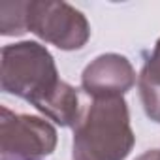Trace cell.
<instances>
[{
    "label": "cell",
    "mask_w": 160,
    "mask_h": 160,
    "mask_svg": "<svg viewBox=\"0 0 160 160\" xmlns=\"http://www.w3.org/2000/svg\"><path fill=\"white\" fill-rule=\"evenodd\" d=\"M138 87L147 117L154 122H160V40L156 42L138 77Z\"/></svg>",
    "instance_id": "6"
},
{
    "label": "cell",
    "mask_w": 160,
    "mask_h": 160,
    "mask_svg": "<svg viewBox=\"0 0 160 160\" xmlns=\"http://www.w3.org/2000/svg\"><path fill=\"white\" fill-rule=\"evenodd\" d=\"M136 85V72L126 57L108 53L94 58L81 75L89 96H122Z\"/></svg>",
    "instance_id": "5"
},
{
    "label": "cell",
    "mask_w": 160,
    "mask_h": 160,
    "mask_svg": "<svg viewBox=\"0 0 160 160\" xmlns=\"http://www.w3.org/2000/svg\"><path fill=\"white\" fill-rule=\"evenodd\" d=\"M0 160H38V158H15V156H2Z\"/></svg>",
    "instance_id": "9"
},
{
    "label": "cell",
    "mask_w": 160,
    "mask_h": 160,
    "mask_svg": "<svg viewBox=\"0 0 160 160\" xmlns=\"http://www.w3.org/2000/svg\"><path fill=\"white\" fill-rule=\"evenodd\" d=\"M2 91L30 102L60 126H75L83 102L77 89L58 79L51 53L38 42L12 43L2 49Z\"/></svg>",
    "instance_id": "1"
},
{
    "label": "cell",
    "mask_w": 160,
    "mask_h": 160,
    "mask_svg": "<svg viewBox=\"0 0 160 160\" xmlns=\"http://www.w3.org/2000/svg\"><path fill=\"white\" fill-rule=\"evenodd\" d=\"M136 160H160V149H152V151H147V152L139 154Z\"/></svg>",
    "instance_id": "8"
},
{
    "label": "cell",
    "mask_w": 160,
    "mask_h": 160,
    "mask_svg": "<svg viewBox=\"0 0 160 160\" xmlns=\"http://www.w3.org/2000/svg\"><path fill=\"white\" fill-rule=\"evenodd\" d=\"M27 28L64 51L81 49L91 36L85 15L66 2H28Z\"/></svg>",
    "instance_id": "3"
},
{
    "label": "cell",
    "mask_w": 160,
    "mask_h": 160,
    "mask_svg": "<svg viewBox=\"0 0 160 160\" xmlns=\"http://www.w3.org/2000/svg\"><path fill=\"white\" fill-rule=\"evenodd\" d=\"M27 6L28 2H2L0 4V32L4 36H17L27 32Z\"/></svg>",
    "instance_id": "7"
},
{
    "label": "cell",
    "mask_w": 160,
    "mask_h": 160,
    "mask_svg": "<svg viewBox=\"0 0 160 160\" xmlns=\"http://www.w3.org/2000/svg\"><path fill=\"white\" fill-rule=\"evenodd\" d=\"M57 145L55 128L34 115H15L2 108L0 119V151L2 156L38 158L51 154Z\"/></svg>",
    "instance_id": "4"
},
{
    "label": "cell",
    "mask_w": 160,
    "mask_h": 160,
    "mask_svg": "<svg viewBox=\"0 0 160 160\" xmlns=\"http://www.w3.org/2000/svg\"><path fill=\"white\" fill-rule=\"evenodd\" d=\"M73 126L72 160H124L136 136L122 96H89Z\"/></svg>",
    "instance_id": "2"
}]
</instances>
